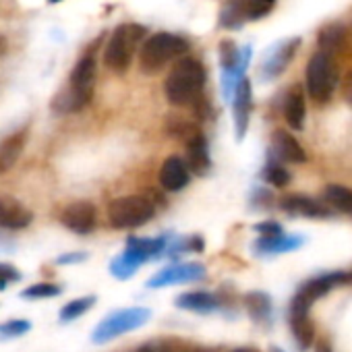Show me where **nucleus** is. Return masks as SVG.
<instances>
[{"label":"nucleus","mask_w":352,"mask_h":352,"mask_svg":"<svg viewBox=\"0 0 352 352\" xmlns=\"http://www.w3.org/2000/svg\"><path fill=\"white\" fill-rule=\"evenodd\" d=\"M206 81L208 73L204 63L193 56H183L174 63L164 81V96L172 106H193L201 100Z\"/></svg>","instance_id":"f257e3e1"},{"label":"nucleus","mask_w":352,"mask_h":352,"mask_svg":"<svg viewBox=\"0 0 352 352\" xmlns=\"http://www.w3.org/2000/svg\"><path fill=\"white\" fill-rule=\"evenodd\" d=\"M96 71H98V63L94 52L85 54L73 69L67 87L54 98L52 108L56 112L69 114V112H79L83 110L91 98H94V87H96Z\"/></svg>","instance_id":"f03ea898"},{"label":"nucleus","mask_w":352,"mask_h":352,"mask_svg":"<svg viewBox=\"0 0 352 352\" xmlns=\"http://www.w3.org/2000/svg\"><path fill=\"white\" fill-rule=\"evenodd\" d=\"M189 50V42L181 36L174 34H153L143 40L141 52H139V69L145 75H153L162 71L168 63L183 58Z\"/></svg>","instance_id":"7ed1b4c3"},{"label":"nucleus","mask_w":352,"mask_h":352,"mask_svg":"<svg viewBox=\"0 0 352 352\" xmlns=\"http://www.w3.org/2000/svg\"><path fill=\"white\" fill-rule=\"evenodd\" d=\"M147 38V30L139 23H122L118 25L104 50V65L112 73H126L133 65V56L139 44Z\"/></svg>","instance_id":"20e7f679"},{"label":"nucleus","mask_w":352,"mask_h":352,"mask_svg":"<svg viewBox=\"0 0 352 352\" xmlns=\"http://www.w3.org/2000/svg\"><path fill=\"white\" fill-rule=\"evenodd\" d=\"M338 79H340V75H338V67H336L333 58L323 52H315L305 69L307 94L319 104L329 102L338 87Z\"/></svg>","instance_id":"39448f33"},{"label":"nucleus","mask_w":352,"mask_h":352,"mask_svg":"<svg viewBox=\"0 0 352 352\" xmlns=\"http://www.w3.org/2000/svg\"><path fill=\"white\" fill-rule=\"evenodd\" d=\"M151 319V311L145 307H129V309H118L110 315H106L94 329L91 342L94 344H106L114 338H120L133 329L143 327Z\"/></svg>","instance_id":"423d86ee"},{"label":"nucleus","mask_w":352,"mask_h":352,"mask_svg":"<svg viewBox=\"0 0 352 352\" xmlns=\"http://www.w3.org/2000/svg\"><path fill=\"white\" fill-rule=\"evenodd\" d=\"M153 214H155L153 204L141 195L118 197L108 206V220L118 230L139 228L147 224L153 218Z\"/></svg>","instance_id":"0eeeda50"},{"label":"nucleus","mask_w":352,"mask_h":352,"mask_svg":"<svg viewBox=\"0 0 352 352\" xmlns=\"http://www.w3.org/2000/svg\"><path fill=\"white\" fill-rule=\"evenodd\" d=\"M348 276L346 274H327V276H321V278H315L311 282H307L298 292L296 296L292 298V305H290V313H309L311 305L323 296L325 292H329L333 286L346 282Z\"/></svg>","instance_id":"6e6552de"},{"label":"nucleus","mask_w":352,"mask_h":352,"mask_svg":"<svg viewBox=\"0 0 352 352\" xmlns=\"http://www.w3.org/2000/svg\"><path fill=\"white\" fill-rule=\"evenodd\" d=\"M206 278V267L201 263H179L160 270L153 278L147 280V288H164L174 284H185Z\"/></svg>","instance_id":"1a4fd4ad"},{"label":"nucleus","mask_w":352,"mask_h":352,"mask_svg":"<svg viewBox=\"0 0 352 352\" xmlns=\"http://www.w3.org/2000/svg\"><path fill=\"white\" fill-rule=\"evenodd\" d=\"M60 222L75 234H89L98 224V210L91 201H75L63 210Z\"/></svg>","instance_id":"9d476101"},{"label":"nucleus","mask_w":352,"mask_h":352,"mask_svg":"<svg viewBox=\"0 0 352 352\" xmlns=\"http://www.w3.org/2000/svg\"><path fill=\"white\" fill-rule=\"evenodd\" d=\"M191 181V172L185 164V160L176 157V155H170L164 160L162 168H160V185L170 191V193H176V191H183Z\"/></svg>","instance_id":"9b49d317"},{"label":"nucleus","mask_w":352,"mask_h":352,"mask_svg":"<svg viewBox=\"0 0 352 352\" xmlns=\"http://www.w3.org/2000/svg\"><path fill=\"white\" fill-rule=\"evenodd\" d=\"M32 212L15 197H0V228L5 230H23L32 224Z\"/></svg>","instance_id":"f8f14e48"},{"label":"nucleus","mask_w":352,"mask_h":352,"mask_svg":"<svg viewBox=\"0 0 352 352\" xmlns=\"http://www.w3.org/2000/svg\"><path fill=\"white\" fill-rule=\"evenodd\" d=\"M232 114H234V129L239 141L245 137L251 116V83L249 79H241L234 89V102H232Z\"/></svg>","instance_id":"ddd939ff"},{"label":"nucleus","mask_w":352,"mask_h":352,"mask_svg":"<svg viewBox=\"0 0 352 352\" xmlns=\"http://www.w3.org/2000/svg\"><path fill=\"white\" fill-rule=\"evenodd\" d=\"M185 143H187V162L185 164H187L189 172L193 170L195 174H206L212 166V160H210V147H208L204 133L197 131Z\"/></svg>","instance_id":"4468645a"},{"label":"nucleus","mask_w":352,"mask_h":352,"mask_svg":"<svg viewBox=\"0 0 352 352\" xmlns=\"http://www.w3.org/2000/svg\"><path fill=\"white\" fill-rule=\"evenodd\" d=\"M317 44H319V52L327 54V56H336L346 48V28L344 23L331 21L327 25H323L317 34Z\"/></svg>","instance_id":"2eb2a0df"},{"label":"nucleus","mask_w":352,"mask_h":352,"mask_svg":"<svg viewBox=\"0 0 352 352\" xmlns=\"http://www.w3.org/2000/svg\"><path fill=\"white\" fill-rule=\"evenodd\" d=\"M25 141H28V131L25 129L15 131L13 135H9L7 139L0 141V174L9 172L17 164V160L23 153Z\"/></svg>","instance_id":"dca6fc26"},{"label":"nucleus","mask_w":352,"mask_h":352,"mask_svg":"<svg viewBox=\"0 0 352 352\" xmlns=\"http://www.w3.org/2000/svg\"><path fill=\"white\" fill-rule=\"evenodd\" d=\"M305 116H307V106H305V94L298 85H294L284 102V118L290 129L300 131L305 126Z\"/></svg>","instance_id":"f3484780"},{"label":"nucleus","mask_w":352,"mask_h":352,"mask_svg":"<svg viewBox=\"0 0 352 352\" xmlns=\"http://www.w3.org/2000/svg\"><path fill=\"white\" fill-rule=\"evenodd\" d=\"M272 141H274L276 153H278L282 160L292 162V164H302V162H307V153H305L302 145H300L288 131H282V129L276 131Z\"/></svg>","instance_id":"a211bd4d"},{"label":"nucleus","mask_w":352,"mask_h":352,"mask_svg":"<svg viewBox=\"0 0 352 352\" xmlns=\"http://www.w3.org/2000/svg\"><path fill=\"white\" fill-rule=\"evenodd\" d=\"M280 208L288 214L296 216H309V218H323L327 216V208L319 206V201L305 197V195H290L280 201Z\"/></svg>","instance_id":"6ab92c4d"},{"label":"nucleus","mask_w":352,"mask_h":352,"mask_svg":"<svg viewBox=\"0 0 352 352\" xmlns=\"http://www.w3.org/2000/svg\"><path fill=\"white\" fill-rule=\"evenodd\" d=\"M298 44H300V40L296 38V40H292V42H286V44H282V46H278L276 52L265 60V65H263V75H265L267 79L278 77V75L288 67V63H290V58L294 56Z\"/></svg>","instance_id":"aec40b11"},{"label":"nucleus","mask_w":352,"mask_h":352,"mask_svg":"<svg viewBox=\"0 0 352 352\" xmlns=\"http://www.w3.org/2000/svg\"><path fill=\"white\" fill-rule=\"evenodd\" d=\"M145 261H147V259H145L139 251L126 247L118 257L112 259V263H110V274H112L114 278H118V280H126V278H131V276L139 270V265L145 263Z\"/></svg>","instance_id":"412c9836"},{"label":"nucleus","mask_w":352,"mask_h":352,"mask_svg":"<svg viewBox=\"0 0 352 352\" xmlns=\"http://www.w3.org/2000/svg\"><path fill=\"white\" fill-rule=\"evenodd\" d=\"M174 305L179 309H187V311L210 313L220 307V300L210 292H185L181 296H176Z\"/></svg>","instance_id":"4be33fe9"},{"label":"nucleus","mask_w":352,"mask_h":352,"mask_svg":"<svg viewBox=\"0 0 352 352\" xmlns=\"http://www.w3.org/2000/svg\"><path fill=\"white\" fill-rule=\"evenodd\" d=\"M290 325L298 346L302 350L309 348L313 342V323L309 321V313H290Z\"/></svg>","instance_id":"5701e85b"},{"label":"nucleus","mask_w":352,"mask_h":352,"mask_svg":"<svg viewBox=\"0 0 352 352\" xmlns=\"http://www.w3.org/2000/svg\"><path fill=\"white\" fill-rule=\"evenodd\" d=\"M94 305H96V296H94V294L81 296V298H75V300H69V302L60 309V323H69V321L79 319V317H81L83 313H87Z\"/></svg>","instance_id":"b1692460"},{"label":"nucleus","mask_w":352,"mask_h":352,"mask_svg":"<svg viewBox=\"0 0 352 352\" xmlns=\"http://www.w3.org/2000/svg\"><path fill=\"white\" fill-rule=\"evenodd\" d=\"M245 21H247L245 11H243L239 0H228V3L222 7V13H220V25L226 30H239Z\"/></svg>","instance_id":"393cba45"},{"label":"nucleus","mask_w":352,"mask_h":352,"mask_svg":"<svg viewBox=\"0 0 352 352\" xmlns=\"http://www.w3.org/2000/svg\"><path fill=\"white\" fill-rule=\"evenodd\" d=\"M323 197L327 199L329 206H333L336 210L340 212H352V191L346 189V187H340V185H331L325 189Z\"/></svg>","instance_id":"a878e982"},{"label":"nucleus","mask_w":352,"mask_h":352,"mask_svg":"<svg viewBox=\"0 0 352 352\" xmlns=\"http://www.w3.org/2000/svg\"><path fill=\"white\" fill-rule=\"evenodd\" d=\"M298 245H300L298 239H286L284 234H278V236H263L261 241H257L255 247L265 253H282V251H290Z\"/></svg>","instance_id":"bb28decb"},{"label":"nucleus","mask_w":352,"mask_h":352,"mask_svg":"<svg viewBox=\"0 0 352 352\" xmlns=\"http://www.w3.org/2000/svg\"><path fill=\"white\" fill-rule=\"evenodd\" d=\"M247 309H249V313H251L253 319H257V321L267 319L270 313H272L270 296L263 294V292H251V294H247Z\"/></svg>","instance_id":"cd10ccee"},{"label":"nucleus","mask_w":352,"mask_h":352,"mask_svg":"<svg viewBox=\"0 0 352 352\" xmlns=\"http://www.w3.org/2000/svg\"><path fill=\"white\" fill-rule=\"evenodd\" d=\"M197 131H199V129H197L193 122H187V120H183V118H179V116H170V118L166 120V133L172 135V137H179V139H183V141L191 139Z\"/></svg>","instance_id":"c85d7f7f"},{"label":"nucleus","mask_w":352,"mask_h":352,"mask_svg":"<svg viewBox=\"0 0 352 352\" xmlns=\"http://www.w3.org/2000/svg\"><path fill=\"white\" fill-rule=\"evenodd\" d=\"M63 292V288L58 284H52V282H40V284H32L30 288H25L21 292L23 298H32V300H38V298H52V296H58Z\"/></svg>","instance_id":"c756f323"},{"label":"nucleus","mask_w":352,"mask_h":352,"mask_svg":"<svg viewBox=\"0 0 352 352\" xmlns=\"http://www.w3.org/2000/svg\"><path fill=\"white\" fill-rule=\"evenodd\" d=\"M30 329H32V323L25 321V319H11V321H5V323H0V340H15V338H21V336H25Z\"/></svg>","instance_id":"7c9ffc66"},{"label":"nucleus","mask_w":352,"mask_h":352,"mask_svg":"<svg viewBox=\"0 0 352 352\" xmlns=\"http://www.w3.org/2000/svg\"><path fill=\"white\" fill-rule=\"evenodd\" d=\"M263 179L274 185V187H286L290 183V174L286 172V168H282L276 162H267L265 170H263Z\"/></svg>","instance_id":"2f4dec72"},{"label":"nucleus","mask_w":352,"mask_h":352,"mask_svg":"<svg viewBox=\"0 0 352 352\" xmlns=\"http://www.w3.org/2000/svg\"><path fill=\"white\" fill-rule=\"evenodd\" d=\"M21 278V274L9 265V263H0V290H5L11 282H17Z\"/></svg>","instance_id":"473e14b6"},{"label":"nucleus","mask_w":352,"mask_h":352,"mask_svg":"<svg viewBox=\"0 0 352 352\" xmlns=\"http://www.w3.org/2000/svg\"><path fill=\"white\" fill-rule=\"evenodd\" d=\"M255 230H257V232H261L263 236H278V234H282V228H280V224H276V222H263V224H257V226H255Z\"/></svg>","instance_id":"72a5a7b5"},{"label":"nucleus","mask_w":352,"mask_h":352,"mask_svg":"<svg viewBox=\"0 0 352 352\" xmlns=\"http://www.w3.org/2000/svg\"><path fill=\"white\" fill-rule=\"evenodd\" d=\"M87 259V253H67V255H60L56 259L58 265H73V263H81Z\"/></svg>","instance_id":"f704fd0d"},{"label":"nucleus","mask_w":352,"mask_h":352,"mask_svg":"<svg viewBox=\"0 0 352 352\" xmlns=\"http://www.w3.org/2000/svg\"><path fill=\"white\" fill-rule=\"evenodd\" d=\"M342 96L352 106V71H348L342 79Z\"/></svg>","instance_id":"c9c22d12"},{"label":"nucleus","mask_w":352,"mask_h":352,"mask_svg":"<svg viewBox=\"0 0 352 352\" xmlns=\"http://www.w3.org/2000/svg\"><path fill=\"white\" fill-rule=\"evenodd\" d=\"M7 48H9L7 38H5V36H0V58H3V56L7 54Z\"/></svg>","instance_id":"e433bc0d"},{"label":"nucleus","mask_w":352,"mask_h":352,"mask_svg":"<svg viewBox=\"0 0 352 352\" xmlns=\"http://www.w3.org/2000/svg\"><path fill=\"white\" fill-rule=\"evenodd\" d=\"M232 352H257L255 348H239V350H232Z\"/></svg>","instance_id":"4c0bfd02"},{"label":"nucleus","mask_w":352,"mask_h":352,"mask_svg":"<svg viewBox=\"0 0 352 352\" xmlns=\"http://www.w3.org/2000/svg\"><path fill=\"white\" fill-rule=\"evenodd\" d=\"M319 352H329V348H325V346H321V348H319Z\"/></svg>","instance_id":"58836bf2"},{"label":"nucleus","mask_w":352,"mask_h":352,"mask_svg":"<svg viewBox=\"0 0 352 352\" xmlns=\"http://www.w3.org/2000/svg\"><path fill=\"white\" fill-rule=\"evenodd\" d=\"M270 352H284V350H280V348H272Z\"/></svg>","instance_id":"ea45409f"},{"label":"nucleus","mask_w":352,"mask_h":352,"mask_svg":"<svg viewBox=\"0 0 352 352\" xmlns=\"http://www.w3.org/2000/svg\"><path fill=\"white\" fill-rule=\"evenodd\" d=\"M48 3H52V5H56V3H60V0H48Z\"/></svg>","instance_id":"a19ab883"},{"label":"nucleus","mask_w":352,"mask_h":352,"mask_svg":"<svg viewBox=\"0 0 352 352\" xmlns=\"http://www.w3.org/2000/svg\"><path fill=\"white\" fill-rule=\"evenodd\" d=\"M348 278H350V280H352V276H348Z\"/></svg>","instance_id":"79ce46f5"}]
</instances>
